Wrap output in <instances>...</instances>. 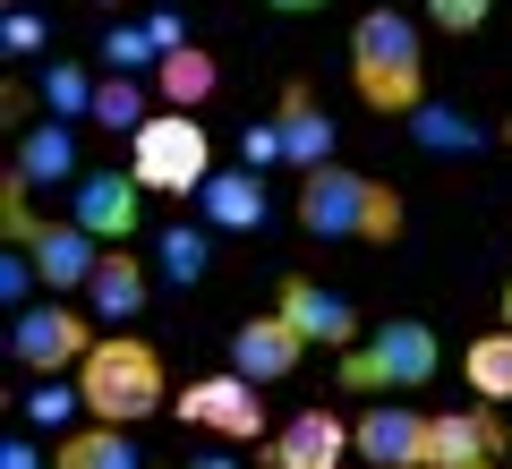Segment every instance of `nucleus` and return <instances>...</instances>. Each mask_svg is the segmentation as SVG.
<instances>
[{"label": "nucleus", "mask_w": 512, "mask_h": 469, "mask_svg": "<svg viewBox=\"0 0 512 469\" xmlns=\"http://www.w3.org/2000/svg\"><path fill=\"white\" fill-rule=\"evenodd\" d=\"M35 86H43V120H94V86H103V77H86V69H77V60H43V77H35Z\"/></svg>", "instance_id": "obj_22"}, {"label": "nucleus", "mask_w": 512, "mask_h": 469, "mask_svg": "<svg viewBox=\"0 0 512 469\" xmlns=\"http://www.w3.org/2000/svg\"><path fill=\"white\" fill-rule=\"evenodd\" d=\"M94 9H128V0H94Z\"/></svg>", "instance_id": "obj_37"}, {"label": "nucleus", "mask_w": 512, "mask_h": 469, "mask_svg": "<svg viewBox=\"0 0 512 469\" xmlns=\"http://www.w3.org/2000/svg\"><path fill=\"white\" fill-rule=\"evenodd\" d=\"M94 342H103V333H86V316H77V307H60V299L26 307L18 325H9V359H18L26 376H69V367H86Z\"/></svg>", "instance_id": "obj_7"}, {"label": "nucleus", "mask_w": 512, "mask_h": 469, "mask_svg": "<svg viewBox=\"0 0 512 469\" xmlns=\"http://www.w3.org/2000/svg\"><path fill=\"white\" fill-rule=\"evenodd\" d=\"M35 282H43V273H35V256H26V248H9V256H0V299L18 307V316L35 307Z\"/></svg>", "instance_id": "obj_30"}, {"label": "nucleus", "mask_w": 512, "mask_h": 469, "mask_svg": "<svg viewBox=\"0 0 512 469\" xmlns=\"http://www.w3.org/2000/svg\"><path fill=\"white\" fill-rule=\"evenodd\" d=\"M77 410H86V393H77V384H60V376H35V393L18 401V427H35V435H60Z\"/></svg>", "instance_id": "obj_25"}, {"label": "nucleus", "mask_w": 512, "mask_h": 469, "mask_svg": "<svg viewBox=\"0 0 512 469\" xmlns=\"http://www.w3.org/2000/svg\"><path fill=\"white\" fill-rule=\"evenodd\" d=\"M0 43H9V60H43V52H52V26H43L26 0H9V18H0Z\"/></svg>", "instance_id": "obj_28"}, {"label": "nucleus", "mask_w": 512, "mask_h": 469, "mask_svg": "<svg viewBox=\"0 0 512 469\" xmlns=\"http://www.w3.org/2000/svg\"><path fill=\"white\" fill-rule=\"evenodd\" d=\"M146 35H154V52H188V18H180V9H146Z\"/></svg>", "instance_id": "obj_32"}, {"label": "nucleus", "mask_w": 512, "mask_h": 469, "mask_svg": "<svg viewBox=\"0 0 512 469\" xmlns=\"http://www.w3.org/2000/svg\"><path fill=\"white\" fill-rule=\"evenodd\" d=\"M77 393H86V418H103V427H137V418L163 410V359H154V342H137V333H103V342L86 350V367H77Z\"/></svg>", "instance_id": "obj_3"}, {"label": "nucleus", "mask_w": 512, "mask_h": 469, "mask_svg": "<svg viewBox=\"0 0 512 469\" xmlns=\"http://www.w3.org/2000/svg\"><path fill=\"white\" fill-rule=\"evenodd\" d=\"M299 359H308V342L291 333V316H248L231 333V376H248V384H282Z\"/></svg>", "instance_id": "obj_13"}, {"label": "nucleus", "mask_w": 512, "mask_h": 469, "mask_svg": "<svg viewBox=\"0 0 512 469\" xmlns=\"http://www.w3.org/2000/svg\"><path fill=\"white\" fill-rule=\"evenodd\" d=\"M350 86L376 120H410L427 103V43H419V18L402 9H367L350 26Z\"/></svg>", "instance_id": "obj_1"}, {"label": "nucleus", "mask_w": 512, "mask_h": 469, "mask_svg": "<svg viewBox=\"0 0 512 469\" xmlns=\"http://www.w3.org/2000/svg\"><path fill=\"white\" fill-rule=\"evenodd\" d=\"M239 163H248V171L291 163V154H282V120H248V128H239Z\"/></svg>", "instance_id": "obj_29"}, {"label": "nucleus", "mask_w": 512, "mask_h": 469, "mask_svg": "<svg viewBox=\"0 0 512 469\" xmlns=\"http://www.w3.org/2000/svg\"><path fill=\"white\" fill-rule=\"evenodd\" d=\"M350 435H359L367 469H427V418L402 410V401H367Z\"/></svg>", "instance_id": "obj_11"}, {"label": "nucleus", "mask_w": 512, "mask_h": 469, "mask_svg": "<svg viewBox=\"0 0 512 469\" xmlns=\"http://www.w3.org/2000/svg\"><path fill=\"white\" fill-rule=\"evenodd\" d=\"M274 316H291V333H299V342H308V350H316V342H325V350H359V342H367L359 307H350L342 290H325V282H299V273H291V282H282Z\"/></svg>", "instance_id": "obj_10"}, {"label": "nucleus", "mask_w": 512, "mask_h": 469, "mask_svg": "<svg viewBox=\"0 0 512 469\" xmlns=\"http://www.w3.org/2000/svg\"><path fill=\"white\" fill-rule=\"evenodd\" d=\"M274 120H282V154H291V171H299V180L333 163V111L316 103V94L299 86V77L282 86V111H274Z\"/></svg>", "instance_id": "obj_14"}, {"label": "nucleus", "mask_w": 512, "mask_h": 469, "mask_svg": "<svg viewBox=\"0 0 512 469\" xmlns=\"http://www.w3.org/2000/svg\"><path fill=\"white\" fill-rule=\"evenodd\" d=\"M146 299H154V273L137 265L128 248H103V265H94V282H86V307L103 316V325H137Z\"/></svg>", "instance_id": "obj_15"}, {"label": "nucleus", "mask_w": 512, "mask_h": 469, "mask_svg": "<svg viewBox=\"0 0 512 469\" xmlns=\"http://www.w3.org/2000/svg\"><path fill=\"white\" fill-rule=\"evenodd\" d=\"M504 145H512V120H504Z\"/></svg>", "instance_id": "obj_38"}, {"label": "nucleus", "mask_w": 512, "mask_h": 469, "mask_svg": "<svg viewBox=\"0 0 512 469\" xmlns=\"http://www.w3.org/2000/svg\"><path fill=\"white\" fill-rule=\"evenodd\" d=\"M128 171H137V188H154V197H205L214 145H205L197 111H154V120L128 137Z\"/></svg>", "instance_id": "obj_5"}, {"label": "nucleus", "mask_w": 512, "mask_h": 469, "mask_svg": "<svg viewBox=\"0 0 512 469\" xmlns=\"http://www.w3.org/2000/svg\"><path fill=\"white\" fill-rule=\"evenodd\" d=\"M478 469H495V461H478Z\"/></svg>", "instance_id": "obj_39"}, {"label": "nucleus", "mask_w": 512, "mask_h": 469, "mask_svg": "<svg viewBox=\"0 0 512 469\" xmlns=\"http://www.w3.org/2000/svg\"><path fill=\"white\" fill-rule=\"evenodd\" d=\"M197 214L214 222V231H256V222H265V180H256V171H214L205 197H197Z\"/></svg>", "instance_id": "obj_18"}, {"label": "nucleus", "mask_w": 512, "mask_h": 469, "mask_svg": "<svg viewBox=\"0 0 512 469\" xmlns=\"http://www.w3.org/2000/svg\"><path fill=\"white\" fill-rule=\"evenodd\" d=\"M188 469H239V461H231V452H197V461H188Z\"/></svg>", "instance_id": "obj_35"}, {"label": "nucleus", "mask_w": 512, "mask_h": 469, "mask_svg": "<svg viewBox=\"0 0 512 469\" xmlns=\"http://www.w3.org/2000/svg\"><path fill=\"white\" fill-rule=\"evenodd\" d=\"M146 188H137V171H86V180L69 188V222L77 231H94L103 248H128L137 239V214H146Z\"/></svg>", "instance_id": "obj_9"}, {"label": "nucleus", "mask_w": 512, "mask_h": 469, "mask_svg": "<svg viewBox=\"0 0 512 469\" xmlns=\"http://www.w3.org/2000/svg\"><path fill=\"white\" fill-rule=\"evenodd\" d=\"M495 461V418L487 410H436L427 418V469H478Z\"/></svg>", "instance_id": "obj_17"}, {"label": "nucleus", "mask_w": 512, "mask_h": 469, "mask_svg": "<svg viewBox=\"0 0 512 469\" xmlns=\"http://www.w3.org/2000/svg\"><path fill=\"white\" fill-rule=\"evenodd\" d=\"M461 376H470L478 401H512V333H478L461 350Z\"/></svg>", "instance_id": "obj_24"}, {"label": "nucleus", "mask_w": 512, "mask_h": 469, "mask_svg": "<svg viewBox=\"0 0 512 469\" xmlns=\"http://www.w3.org/2000/svg\"><path fill=\"white\" fill-rule=\"evenodd\" d=\"M299 222H308L316 239H359V248H393L402 239V197L384 180H367V171H308L299 180Z\"/></svg>", "instance_id": "obj_2"}, {"label": "nucleus", "mask_w": 512, "mask_h": 469, "mask_svg": "<svg viewBox=\"0 0 512 469\" xmlns=\"http://www.w3.org/2000/svg\"><path fill=\"white\" fill-rule=\"evenodd\" d=\"M52 469H146V452L128 444V427H77V435H60L52 444Z\"/></svg>", "instance_id": "obj_19"}, {"label": "nucleus", "mask_w": 512, "mask_h": 469, "mask_svg": "<svg viewBox=\"0 0 512 469\" xmlns=\"http://www.w3.org/2000/svg\"><path fill=\"white\" fill-rule=\"evenodd\" d=\"M154 86H163V103L171 111H197V103H214V86H222V69H214V52H171L163 69H154Z\"/></svg>", "instance_id": "obj_21"}, {"label": "nucleus", "mask_w": 512, "mask_h": 469, "mask_svg": "<svg viewBox=\"0 0 512 469\" xmlns=\"http://www.w3.org/2000/svg\"><path fill=\"white\" fill-rule=\"evenodd\" d=\"M444 350L436 333L419 325V316H393V325H376L359 350H342V384L350 393H419V384H436Z\"/></svg>", "instance_id": "obj_6"}, {"label": "nucleus", "mask_w": 512, "mask_h": 469, "mask_svg": "<svg viewBox=\"0 0 512 469\" xmlns=\"http://www.w3.org/2000/svg\"><path fill=\"white\" fill-rule=\"evenodd\" d=\"M154 265H163V282H171V290H197L205 273H214V239H205L197 222H171V231L154 239Z\"/></svg>", "instance_id": "obj_20"}, {"label": "nucleus", "mask_w": 512, "mask_h": 469, "mask_svg": "<svg viewBox=\"0 0 512 469\" xmlns=\"http://www.w3.org/2000/svg\"><path fill=\"white\" fill-rule=\"evenodd\" d=\"M265 9H282V18H308V9H325V0H265Z\"/></svg>", "instance_id": "obj_34"}, {"label": "nucleus", "mask_w": 512, "mask_h": 469, "mask_svg": "<svg viewBox=\"0 0 512 469\" xmlns=\"http://www.w3.org/2000/svg\"><path fill=\"white\" fill-rule=\"evenodd\" d=\"M410 137H419L427 154H478L487 128H478L470 111H453V103H419V111H410Z\"/></svg>", "instance_id": "obj_23"}, {"label": "nucleus", "mask_w": 512, "mask_h": 469, "mask_svg": "<svg viewBox=\"0 0 512 469\" xmlns=\"http://www.w3.org/2000/svg\"><path fill=\"white\" fill-rule=\"evenodd\" d=\"M0 222H9V239L35 256L43 290H86V282H94V265H103V239L77 231V222H43V214H35V188H26L18 171L0 180Z\"/></svg>", "instance_id": "obj_4"}, {"label": "nucleus", "mask_w": 512, "mask_h": 469, "mask_svg": "<svg viewBox=\"0 0 512 469\" xmlns=\"http://www.w3.org/2000/svg\"><path fill=\"white\" fill-rule=\"evenodd\" d=\"M18 171L26 188H77L86 171H77V128L69 120H43V128H18Z\"/></svg>", "instance_id": "obj_16"}, {"label": "nucleus", "mask_w": 512, "mask_h": 469, "mask_svg": "<svg viewBox=\"0 0 512 469\" xmlns=\"http://www.w3.org/2000/svg\"><path fill=\"white\" fill-rule=\"evenodd\" d=\"M0 469H52V461H43V444H35V427H18L9 444H0Z\"/></svg>", "instance_id": "obj_33"}, {"label": "nucleus", "mask_w": 512, "mask_h": 469, "mask_svg": "<svg viewBox=\"0 0 512 469\" xmlns=\"http://www.w3.org/2000/svg\"><path fill=\"white\" fill-rule=\"evenodd\" d=\"M171 410H180V427H214V435H231V444H256L265 435V401H256V384L248 376H197L188 393H171Z\"/></svg>", "instance_id": "obj_8"}, {"label": "nucleus", "mask_w": 512, "mask_h": 469, "mask_svg": "<svg viewBox=\"0 0 512 469\" xmlns=\"http://www.w3.org/2000/svg\"><path fill=\"white\" fill-rule=\"evenodd\" d=\"M103 60H111V77H137V69H163V52H154V35H146V18H137V26H111V35H103Z\"/></svg>", "instance_id": "obj_27"}, {"label": "nucleus", "mask_w": 512, "mask_h": 469, "mask_svg": "<svg viewBox=\"0 0 512 469\" xmlns=\"http://www.w3.org/2000/svg\"><path fill=\"white\" fill-rule=\"evenodd\" d=\"M487 9H495V0H427V18H436L444 35H478V26H487Z\"/></svg>", "instance_id": "obj_31"}, {"label": "nucleus", "mask_w": 512, "mask_h": 469, "mask_svg": "<svg viewBox=\"0 0 512 469\" xmlns=\"http://www.w3.org/2000/svg\"><path fill=\"white\" fill-rule=\"evenodd\" d=\"M504 333H512V282H504Z\"/></svg>", "instance_id": "obj_36"}, {"label": "nucleus", "mask_w": 512, "mask_h": 469, "mask_svg": "<svg viewBox=\"0 0 512 469\" xmlns=\"http://www.w3.org/2000/svg\"><path fill=\"white\" fill-rule=\"evenodd\" d=\"M154 111H146V86L137 77H103L94 86V128H111V137H137Z\"/></svg>", "instance_id": "obj_26"}, {"label": "nucleus", "mask_w": 512, "mask_h": 469, "mask_svg": "<svg viewBox=\"0 0 512 469\" xmlns=\"http://www.w3.org/2000/svg\"><path fill=\"white\" fill-rule=\"evenodd\" d=\"M350 452H359V435H350L333 410H299L291 427L265 444V469H342Z\"/></svg>", "instance_id": "obj_12"}]
</instances>
